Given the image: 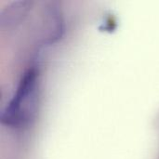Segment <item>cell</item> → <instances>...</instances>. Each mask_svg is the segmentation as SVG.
<instances>
[{
	"instance_id": "obj_1",
	"label": "cell",
	"mask_w": 159,
	"mask_h": 159,
	"mask_svg": "<svg viewBox=\"0 0 159 159\" xmlns=\"http://www.w3.org/2000/svg\"><path fill=\"white\" fill-rule=\"evenodd\" d=\"M38 100V79L34 70L21 78L12 100L2 115V122L11 128L28 126L34 118Z\"/></svg>"
}]
</instances>
